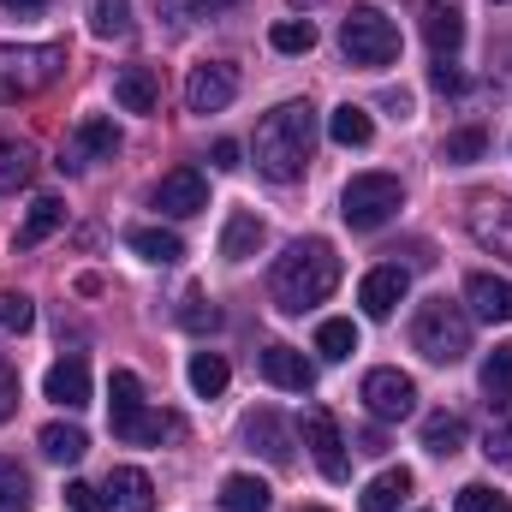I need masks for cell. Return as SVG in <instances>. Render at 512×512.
<instances>
[{"mask_svg":"<svg viewBox=\"0 0 512 512\" xmlns=\"http://www.w3.org/2000/svg\"><path fill=\"white\" fill-rule=\"evenodd\" d=\"M310 149H316V108H310V102H280V108L262 114V126H256L251 161H256L262 179L292 185V179H304Z\"/></svg>","mask_w":512,"mask_h":512,"instance_id":"1","label":"cell"},{"mask_svg":"<svg viewBox=\"0 0 512 512\" xmlns=\"http://www.w3.org/2000/svg\"><path fill=\"white\" fill-rule=\"evenodd\" d=\"M334 286H340V256H334L328 239H298V245H286V256H280L274 274H268V292H274V304H280L286 316H304V310L322 304Z\"/></svg>","mask_w":512,"mask_h":512,"instance_id":"2","label":"cell"},{"mask_svg":"<svg viewBox=\"0 0 512 512\" xmlns=\"http://www.w3.org/2000/svg\"><path fill=\"white\" fill-rule=\"evenodd\" d=\"M411 346L429 358V364H459L471 352V310L453 304L447 292L441 298H423L417 304V322H411Z\"/></svg>","mask_w":512,"mask_h":512,"instance_id":"3","label":"cell"},{"mask_svg":"<svg viewBox=\"0 0 512 512\" xmlns=\"http://www.w3.org/2000/svg\"><path fill=\"white\" fill-rule=\"evenodd\" d=\"M108 417H114V435L120 441H137V447H155V441H167L179 429L167 411H149L143 405V382L131 370H114V382H108Z\"/></svg>","mask_w":512,"mask_h":512,"instance_id":"4","label":"cell"},{"mask_svg":"<svg viewBox=\"0 0 512 512\" xmlns=\"http://www.w3.org/2000/svg\"><path fill=\"white\" fill-rule=\"evenodd\" d=\"M340 48L352 66H393L399 60V24L382 6H352L340 24Z\"/></svg>","mask_w":512,"mask_h":512,"instance_id":"5","label":"cell"},{"mask_svg":"<svg viewBox=\"0 0 512 512\" xmlns=\"http://www.w3.org/2000/svg\"><path fill=\"white\" fill-rule=\"evenodd\" d=\"M60 72H66V48H60V42H42V48H0V102H18V96L48 90Z\"/></svg>","mask_w":512,"mask_h":512,"instance_id":"6","label":"cell"},{"mask_svg":"<svg viewBox=\"0 0 512 512\" xmlns=\"http://www.w3.org/2000/svg\"><path fill=\"white\" fill-rule=\"evenodd\" d=\"M399 203H405V191H399L393 173H358L346 185V197H340V215H346L352 233H376L399 215Z\"/></svg>","mask_w":512,"mask_h":512,"instance_id":"7","label":"cell"},{"mask_svg":"<svg viewBox=\"0 0 512 512\" xmlns=\"http://www.w3.org/2000/svg\"><path fill=\"white\" fill-rule=\"evenodd\" d=\"M233 96H239V72L227 60L191 66V78H185V108L191 114H221V108H233Z\"/></svg>","mask_w":512,"mask_h":512,"instance_id":"8","label":"cell"},{"mask_svg":"<svg viewBox=\"0 0 512 512\" xmlns=\"http://www.w3.org/2000/svg\"><path fill=\"white\" fill-rule=\"evenodd\" d=\"M304 447H310V459H316V471H322L328 483H346V477H352L346 435H340V423H334L328 411H304Z\"/></svg>","mask_w":512,"mask_h":512,"instance_id":"9","label":"cell"},{"mask_svg":"<svg viewBox=\"0 0 512 512\" xmlns=\"http://www.w3.org/2000/svg\"><path fill=\"white\" fill-rule=\"evenodd\" d=\"M364 405H370L376 423H399V417L417 411V382L405 370H370L364 376Z\"/></svg>","mask_w":512,"mask_h":512,"instance_id":"10","label":"cell"},{"mask_svg":"<svg viewBox=\"0 0 512 512\" xmlns=\"http://www.w3.org/2000/svg\"><path fill=\"white\" fill-rule=\"evenodd\" d=\"M155 209H161V215H173V221L203 215V209H209V179H203L197 167H173V173L155 185Z\"/></svg>","mask_w":512,"mask_h":512,"instance_id":"11","label":"cell"},{"mask_svg":"<svg viewBox=\"0 0 512 512\" xmlns=\"http://www.w3.org/2000/svg\"><path fill=\"white\" fill-rule=\"evenodd\" d=\"M114 155H120V126L102 120V114H90V120H78L60 167H90V161H114Z\"/></svg>","mask_w":512,"mask_h":512,"instance_id":"12","label":"cell"},{"mask_svg":"<svg viewBox=\"0 0 512 512\" xmlns=\"http://www.w3.org/2000/svg\"><path fill=\"white\" fill-rule=\"evenodd\" d=\"M405 292H411V274L387 262V268H370V274H364V286H358V304H364V316L387 322V316L405 304Z\"/></svg>","mask_w":512,"mask_h":512,"instance_id":"13","label":"cell"},{"mask_svg":"<svg viewBox=\"0 0 512 512\" xmlns=\"http://www.w3.org/2000/svg\"><path fill=\"white\" fill-rule=\"evenodd\" d=\"M102 512H155V483H149V471H137V465H120V471H108Z\"/></svg>","mask_w":512,"mask_h":512,"instance_id":"14","label":"cell"},{"mask_svg":"<svg viewBox=\"0 0 512 512\" xmlns=\"http://www.w3.org/2000/svg\"><path fill=\"white\" fill-rule=\"evenodd\" d=\"M423 42H429L435 60H453L459 42H465V12H459L453 0H429V6H423Z\"/></svg>","mask_w":512,"mask_h":512,"instance_id":"15","label":"cell"},{"mask_svg":"<svg viewBox=\"0 0 512 512\" xmlns=\"http://www.w3.org/2000/svg\"><path fill=\"white\" fill-rule=\"evenodd\" d=\"M471 233L495 256H512V203L507 197H471Z\"/></svg>","mask_w":512,"mask_h":512,"instance_id":"16","label":"cell"},{"mask_svg":"<svg viewBox=\"0 0 512 512\" xmlns=\"http://www.w3.org/2000/svg\"><path fill=\"white\" fill-rule=\"evenodd\" d=\"M465 304H471L477 322H512V280L507 274H471Z\"/></svg>","mask_w":512,"mask_h":512,"instance_id":"17","label":"cell"},{"mask_svg":"<svg viewBox=\"0 0 512 512\" xmlns=\"http://www.w3.org/2000/svg\"><path fill=\"white\" fill-rule=\"evenodd\" d=\"M262 376L274 387H286V393H310V387H316V364H310L298 346H268V352H262Z\"/></svg>","mask_w":512,"mask_h":512,"instance_id":"18","label":"cell"},{"mask_svg":"<svg viewBox=\"0 0 512 512\" xmlns=\"http://www.w3.org/2000/svg\"><path fill=\"white\" fill-rule=\"evenodd\" d=\"M114 102H120L126 114H155V108H161V78H155V66H120Z\"/></svg>","mask_w":512,"mask_h":512,"instance_id":"19","label":"cell"},{"mask_svg":"<svg viewBox=\"0 0 512 512\" xmlns=\"http://www.w3.org/2000/svg\"><path fill=\"white\" fill-rule=\"evenodd\" d=\"M42 393H48L54 405H66V411H84V405H90V364H84V358H60V364L48 370Z\"/></svg>","mask_w":512,"mask_h":512,"instance_id":"20","label":"cell"},{"mask_svg":"<svg viewBox=\"0 0 512 512\" xmlns=\"http://www.w3.org/2000/svg\"><path fill=\"white\" fill-rule=\"evenodd\" d=\"M245 441H251L268 465H292V429H286L274 411H251V423H245Z\"/></svg>","mask_w":512,"mask_h":512,"instance_id":"21","label":"cell"},{"mask_svg":"<svg viewBox=\"0 0 512 512\" xmlns=\"http://www.w3.org/2000/svg\"><path fill=\"white\" fill-rule=\"evenodd\" d=\"M262 239H268L262 215L233 209V215H227V227H221V256H227V262H251V256L262 251Z\"/></svg>","mask_w":512,"mask_h":512,"instance_id":"22","label":"cell"},{"mask_svg":"<svg viewBox=\"0 0 512 512\" xmlns=\"http://www.w3.org/2000/svg\"><path fill=\"white\" fill-rule=\"evenodd\" d=\"M60 227H66V203H60V197H36L12 245H18V251H36V245H42V239H54Z\"/></svg>","mask_w":512,"mask_h":512,"instance_id":"23","label":"cell"},{"mask_svg":"<svg viewBox=\"0 0 512 512\" xmlns=\"http://www.w3.org/2000/svg\"><path fill=\"white\" fill-rule=\"evenodd\" d=\"M126 245L143 256V262H155V268H173V262L185 256V239H179V233H167V227H131Z\"/></svg>","mask_w":512,"mask_h":512,"instance_id":"24","label":"cell"},{"mask_svg":"<svg viewBox=\"0 0 512 512\" xmlns=\"http://www.w3.org/2000/svg\"><path fill=\"white\" fill-rule=\"evenodd\" d=\"M36 447H42L54 465H78V459L90 453V435H84L78 423H48V429L36 435Z\"/></svg>","mask_w":512,"mask_h":512,"instance_id":"25","label":"cell"},{"mask_svg":"<svg viewBox=\"0 0 512 512\" xmlns=\"http://www.w3.org/2000/svg\"><path fill=\"white\" fill-rule=\"evenodd\" d=\"M268 501H274V489L262 477H251V471H239V477L221 483V507L227 512H268Z\"/></svg>","mask_w":512,"mask_h":512,"instance_id":"26","label":"cell"},{"mask_svg":"<svg viewBox=\"0 0 512 512\" xmlns=\"http://www.w3.org/2000/svg\"><path fill=\"white\" fill-rule=\"evenodd\" d=\"M423 447H429V453H441V459H453V453L465 447V417H453V411L423 417Z\"/></svg>","mask_w":512,"mask_h":512,"instance_id":"27","label":"cell"},{"mask_svg":"<svg viewBox=\"0 0 512 512\" xmlns=\"http://www.w3.org/2000/svg\"><path fill=\"white\" fill-rule=\"evenodd\" d=\"M328 137H334L340 149H364V143L376 137V126H370V114H364V108H352V102H346V108H334V114H328Z\"/></svg>","mask_w":512,"mask_h":512,"instance_id":"28","label":"cell"},{"mask_svg":"<svg viewBox=\"0 0 512 512\" xmlns=\"http://www.w3.org/2000/svg\"><path fill=\"white\" fill-rule=\"evenodd\" d=\"M411 495V471L399 465V471H382L370 489H364V512H399V501Z\"/></svg>","mask_w":512,"mask_h":512,"instance_id":"29","label":"cell"},{"mask_svg":"<svg viewBox=\"0 0 512 512\" xmlns=\"http://www.w3.org/2000/svg\"><path fill=\"white\" fill-rule=\"evenodd\" d=\"M483 393H489V405H512V346H495L489 358H483Z\"/></svg>","mask_w":512,"mask_h":512,"instance_id":"30","label":"cell"},{"mask_svg":"<svg viewBox=\"0 0 512 512\" xmlns=\"http://www.w3.org/2000/svg\"><path fill=\"white\" fill-rule=\"evenodd\" d=\"M316 352H322L328 364H340V358H352V352H358V322H346V316H334V322H322V328H316Z\"/></svg>","mask_w":512,"mask_h":512,"instance_id":"31","label":"cell"},{"mask_svg":"<svg viewBox=\"0 0 512 512\" xmlns=\"http://www.w3.org/2000/svg\"><path fill=\"white\" fill-rule=\"evenodd\" d=\"M227 382H233V370H227L221 352H197V358H191V387H197L203 399H221Z\"/></svg>","mask_w":512,"mask_h":512,"instance_id":"32","label":"cell"},{"mask_svg":"<svg viewBox=\"0 0 512 512\" xmlns=\"http://www.w3.org/2000/svg\"><path fill=\"white\" fill-rule=\"evenodd\" d=\"M30 471L18 459H0V512H30Z\"/></svg>","mask_w":512,"mask_h":512,"instance_id":"33","label":"cell"},{"mask_svg":"<svg viewBox=\"0 0 512 512\" xmlns=\"http://www.w3.org/2000/svg\"><path fill=\"white\" fill-rule=\"evenodd\" d=\"M483 149H489V131H483V126L447 131V143H441V161H453V167H471V161H483Z\"/></svg>","mask_w":512,"mask_h":512,"instance_id":"34","label":"cell"},{"mask_svg":"<svg viewBox=\"0 0 512 512\" xmlns=\"http://www.w3.org/2000/svg\"><path fill=\"white\" fill-rule=\"evenodd\" d=\"M90 30H96L102 42H120V36H131V0H96Z\"/></svg>","mask_w":512,"mask_h":512,"instance_id":"35","label":"cell"},{"mask_svg":"<svg viewBox=\"0 0 512 512\" xmlns=\"http://www.w3.org/2000/svg\"><path fill=\"white\" fill-rule=\"evenodd\" d=\"M30 173H36V155H30V143H0V191H18V185H30Z\"/></svg>","mask_w":512,"mask_h":512,"instance_id":"36","label":"cell"},{"mask_svg":"<svg viewBox=\"0 0 512 512\" xmlns=\"http://www.w3.org/2000/svg\"><path fill=\"white\" fill-rule=\"evenodd\" d=\"M268 42H274L280 54H310V48H316V24H310V18H280V24L268 30Z\"/></svg>","mask_w":512,"mask_h":512,"instance_id":"37","label":"cell"},{"mask_svg":"<svg viewBox=\"0 0 512 512\" xmlns=\"http://www.w3.org/2000/svg\"><path fill=\"white\" fill-rule=\"evenodd\" d=\"M453 507L459 512H512V501L501 495V489H489V483H465Z\"/></svg>","mask_w":512,"mask_h":512,"instance_id":"38","label":"cell"},{"mask_svg":"<svg viewBox=\"0 0 512 512\" xmlns=\"http://www.w3.org/2000/svg\"><path fill=\"white\" fill-rule=\"evenodd\" d=\"M179 322H185L191 334H215V328H221V310H215L203 292H191V298H185V310H179Z\"/></svg>","mask_w":512,"mask_h":512,"instance_id":"39","label":"cell"},{"mask_svg":"<svg viewBox=\"0 0 512 512\" xmlns=\"http://www.w3.org/2000/svg\"><path fill=\"white\" fill-rule=\"evenodd\" d=\"M30 322H36V304H30L24 292H0V328H6V334H24Z\"/></svg>","mask_w":512,"mask_h":512,"instance_id":"40","label":"cell"},{"mask_svg":"<svg viewBox=\"0 0 512 512\" xmlns=\"http://www.w3.org/2000/svg\"><path fill=\"white\" fill-rule=\"evenodd\" d=\"M483 453H489V459H501V465H512V417L489 423V435H483Z\"/></svg>","mask_w":512,"mask_h":512,"instance_id":"41","label":"cell"},{"mask_svg":"<svg viewBox=\"0 0 512 512\" xmlns=\"http://www.w3.org/2000/svg\"><path fill=\"white\" fill-rule=\"evenodd\" d=\"M66 507L72 512H102V489H90V483H66Z\"/></svg>","mask_w":512,"mask_h":512,"instance_id":"42","label":"cell"},{"mask_svg":"<svg viewBox=\"0 0 512 512\" xmlns=\"http://www.w3.org/2000/svg\"><path fill=\"white\" fill-rule=\"evenodd\" d=\"M429 84H435L441 96H459V90H465V78H459V66H453V60H435V72H429Z\"/></svg>","mask_w":512,"mask_h":512,"instance_id":"43","label":"cell"},{"mask_svg":"<svg viewBox=\"0 0 512 512\" xmlns=\"http://www.w3.org/2000/svg\"><path fill=\"white\" fill-rule=\"evenodd\" d=\"M18 411V370L12 364H0V423Z\"/></svg>","mask_w":512,"mask_h":512,"instance_id":"44","label":"cell"},{"mask_svg":"<svg viewBox=\"0 0 512 512\" xmlns=\"http://www.w3.org/2000/svg\"><path fill=\"white\" fill-rule=\"evenodd\" d=\"M209 161H215L221 173H239V167H245V161H239V143H233V137H221V143L209 149Z\"/></svg>","mask_w":512,"mask_h":512,"instance_id":"45","label":"cell"},{"mask_svg":"<svg viewBox=\"0 0 512 512\" xmlns=\"http://www.w3.org/2000/svg\"><path fill=\"white\" fill-rule=\"evenodd\" d=\"M0 6H6V12H24V18H30V12H42L48 0H0Z\"/></svg>","mask_w":512,"mask_h":512,"instance_id":"46","label":"cell"},{"mask_svg":"<svg viewBox=\"0 0 512 512\" xmlns=\"http://www.w3.org/2000/svg\"><path fill=\"white\" fill-rule=\"evenodd\" d=\"M197 12H221V6H233V0H191Z\"/></svg>","mask_w":512,"mask_h":512,"instance_id":"47","label":"cell"},{"mask_svg":"<svg viewBox=\"0 0 512 512\" xmlns=\"http://www.w3.org/2000/svg\"><path fill=\"white\" fill-rule=\"evenodd\" d=\"M292 6H322V0H292Z\"/></svg>","mask_w":512,"mask_h":512,"instance_id":"48","label":"cell"},{"mask_svg":"<svg viewBox=\"0 0 512 512\" xmlns=\"http://www.w3.org/2000/svg\"><path fill=\"white\" fill-rule=\"evenodd\" d=\"M304 512H328V507H304Z\"/></svg>","mask_w":512,"mask_h":512,"instance_id":"49","label":"cell"},{"mask_svg":"<svg viewBox=\"0 0 512 512\" xmlns=\"http://www.w3.org/2000/svg\"><path fill=\"white\" fill-rule=\"evenodd\" d=\"M495 6H507V0H495Z\"/></svg>","mask_w":512,"mask_h":512,"instance_id":"50","label":"cell"}]
</instances>
